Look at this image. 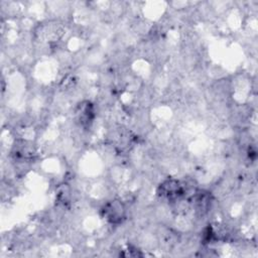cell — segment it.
<instances>
[{"mask_svg": "<svg viewBox=\"0 0 258 258\" xmlns=\"http://www.w3.org/2000/svg\"><path fill=\"white\" fill-rule=\"evenodd\" d=\"M102 217L112 225L121 224L126 217V208L122 201L118 199L107 202L101 209Z\"/></svg>", "mask_w": 258, "mask_h": 258, "instance_id": "1", "label": "cell"}, {"mask_svg": "<svg viewBox=\"0 0 258 258\" xmlns=\"http://www.w3.org/2000/svg\"><path fill=\"white\" fill-rule=\"evenodd\" d=\"M157 194L159 197L166 199L169 202H176L185 197V188L179 180L167 178L159 184Z\"/></svg>", "mask_w": 258, "mask_h": 258, "instance_id": "2", "label": "cell"}, {"mask_svg": "<svg viewBox=\"0 0 258 258\" xmlns=\"http://www.w3.org/2000/svg\"><path fill=\"white\" fill-rule=\"evenodd\" d=\"M94 107L90 102H84L80 104L77 111V119L82 126H87L93 122L94 119Z\"/></svg>", "mask_w": 258, "mask_h": 258, "instance_id": "3", "label": "cell"}]
</instances>
